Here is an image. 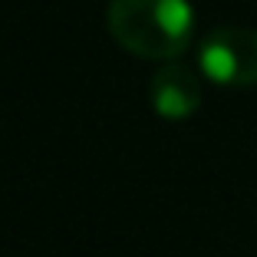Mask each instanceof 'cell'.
Instances as JSON below:
<instances>
[{"label":"cell","mask_w":257,"mask_h":257,"mask_svg":"<svg viewBox=\"0 0 257 257\" xmlns=\"http://www.w3.org/2000/svg\"><path fill=\"white\" fill-rule=\"evenodd\" d=\"M152 106L162 119H188L201 106V83L188 66L165 63L159 73L152 76Z\"/></svg>","instance_id":"3"},{"label":"cell","mask_w":257,"mask_h":257,"mask_svg":"<svg viewBox=\"0 0 257 257\" xmlns=\"http://www.w3.org/2000/svg\"><path fill=\"white\" fill-rule=\"evenodd\" d=\"M198 69L218 86H257V30L218 27L198 46Z\"/></svg>","instance_id":"2"},{"label":"cell","mask_w":257,"mask_h":257,"mask_svg":"<svg viewBox=\"0 0 257 257\" xmlns=\"http://www.w3.org/2000/svg\"><path fill=\"white\" fill-rule=\"evenodd\" d=\"M106 27L112 40L142 60L182 56L195 33L188 0H109Z\"/></svg>","instance_id":"1"}]
</instances>
